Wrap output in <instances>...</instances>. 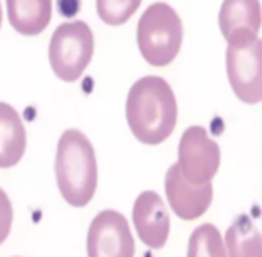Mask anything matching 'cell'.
<instances>
[{"label":"cell","mask_w":262,"mask_h":257,"mask_svg":"<svg viewBox=\"0 0 262 257\" xmlns=\"http://www.w3.org/2000/svg\"><path fill=\"white\" fill-rule=\"evenodd\" d=\"M127 122L136 139L159 145L171 136L177 123V100L169 84L161 77H143L127 97Z\"/></svg>","instance_id":"1"},{"label":"cell","mask_w":262,"mask_h":257,"mask_svg":"<svg viewBox=\"0 0 262 257\" xmlns=\"http://www.w3.org/2000/svg\"><path fill=\"white\" fill-rule=\"evenodd\" d=\"M55 181L62 198L73 207H84L97 189L98 170L91 141L77 128L62 132L55 154Z\"/></svg>","instance_id":"2"},{"label":"cell","mask_w":262,"mask_h":257,"mask_svg":"<svg viewBox=\"0 0 262 257\" xmlns=\"http://www.w3.org/2000/svg\"><path fill=\"white\" fill-rule=\"evenodd\" d=\"M182 45V22L173 7L152 4L138 24V47L146 63L166 66L177 57Z\"/></svg>","instance_id":"3"},{"label":"cell","mask_w":262,"mask_h":257,"mask_svg":"<svg viewBox=\"0 0 262 257\" xmlns=\"http://www.w3.org/2000/svg\"><path fill=\"white\" fill-rule=\"evenodd\" d=\"M227 75L232 91L245 104L262 102V39L239 31L227 39Z\"/></svg>","instance_id":"4"},{"label":"cell","mask_w":262,"mask_h":257,"mask_svg":"<svg viewBox=\"0 0 262 257\" xmlns=\"http://www.w3.org/2000/svg\"><path fill=\"white\" fill-rule=\"evenodd\" d=\"M95 39L90 25L68 22L59 25L50 39L49 59L54 73L64 82H73L91 63Z\"/></svg>","instance_id":"5"},{"label":"cell","mask_w":262,"mask_h":257,"mask_svg":"<svg viewBox=\"0 0 262 257\" xmlns=\"http://www.w3.org/2000/svg\"><path fill=\"white\" fill-rule=\"evenodd\" d=\"M221 154L216 141L200 125L186 128L179 143V168L186 181L193 184L210 182L217 174Z\"/></svg>","instance_id":"6"},{"label":"cell","mask_w":262,"mask_h":257,"mask_svg":"<svg viewBox=\"0 0 262 257\" xmlns=\"http://www.w3.org/2000/svg\"><path fill=\"white\" fill-rule=\"evenodd\" d=\"M134 252L127 218L113 209L98 212L88 230V257H134Z\"/></svg>","instance_id":"7"},{"label":"cell","mask_w":262,"mask_h":257,"mask_svg":"<svg viewBox=\"0 0 262 257\" xmlns=\"http://www.w3.org/2000/svg\"><path fill=\"white\" fill-rule=\"evenodd\" d=\"M164 188L173 212L182 220H194L202 216L212 202V184H193L186 181L179 164H173L166 172Z\"/></svg>","instance_id":"8"},{"label":"cell","mask_w":262,"mask_h":257,"mask_svg":"<svg viewBox=\"0 0 262 257\" xmlns=\"http://www.w3.org/2000/svg\"><path fill=\"white\" fill-rule=\"evenodd\" d=\"M132 220L139 240L146 247L156 250L164 247L169 236V215L156 191H145L136 198Z\"/></svg>","instance_id":"9"},{"label":"cell","mask_w":262,"mask_h":257,"mask_svg":"<svg viewBox=\"0 0 262 257\" xmlns=\"http://www.w3.org/2000/svg\"><path fill=\"white\" fill-rule=\"evenodd\" d=\"M27 146V134L16 109L0 102V168L20 163Z\"/></svg>","instance_id":"10"},{"label":"cell","mask_w":262,"mask_h":257,"mask_svg":"<svg viewBox=\"0 0 262 257\" xmlns=\"http://www.w3.org/2000/svg\"><path fill=\"white\" fill-rule=\"evenodd\" d=\"M7 16L16 32L36 36L52 18V0H7Z\"/></svg>","instance_id":"11"},{"label":"cell","mask_w":262,"mask_h":257,"mask_svg":"<svg viewBox=\"0 0 262 257\" xmlns=\"http://www.w3.org/2000/svg\"><path fill=\"white\" fill-rule=\"evenodd\" d=\"M262 7L259 0H223L220 9V29L225 39L239 31L259 34Z\"/></svg>","instance_id":"12"},{"label":"cell","mask_w":262,"mask_h":257,"mask_svg":"<svg viewBox=\"0 0 262 257\" xmlns=\"http://www.w3.org/2000/svg\"><path fill=\"white\" fill-rule=\"evenodd\" d=\"M227 257H262V234L246 215L232 222L225 234Z\"/></svg>","instance_id":"13"},{"label":"cell","mask_w":262,"mask_h":257,"mask_svg":"<svg viewBox=\"0 0 262 257\" xmlns=\"http://www.w3.org/2000/svg\"><path fill=\"white\" fill-rule=\"evenodd\" d=\"M187 257H227L223 238L212 223H204L193 230Z\"/></svg>","instance_id":"14"},{"label":"cell","mask_w":262,"mask_h":257,"mask_svg":"<svg viewBox=\"0 0 262 257\" xmlns=\"http://www.w3.org/2000/svg\"><path fill=\"white\" fill-rule=\"evenodd\" d=\"M141 6V0H97L100 20L107 25H123Z\"/></svg>","instance_id":"15"},{"label":"cell","mask_w":262,"mask_h":257,"mask_svg":"<svg viewBox=\"0 0 262 257\" xmlns=\"http://www.w3.org/2000/svg\"><path fill=\"white\" fill-rule=\"evenodd\" d=\"M11 225H13V205L7 195L0 189V245L9 236Z\"/></svg>","instance_id":"16"},{"label":"cell","mask_w":262,"mask_h":257,"mask_svg":"<svg viewBox=\"0 0 262 257\" xmlns=\"http://www.w3.org/2000/svg\"><path fill=\"white\" fill-rule=\"evenodd\" d=\"M0 27H2V6H0Z\"/></svg>","instance_id":"17"}]
</instances>
